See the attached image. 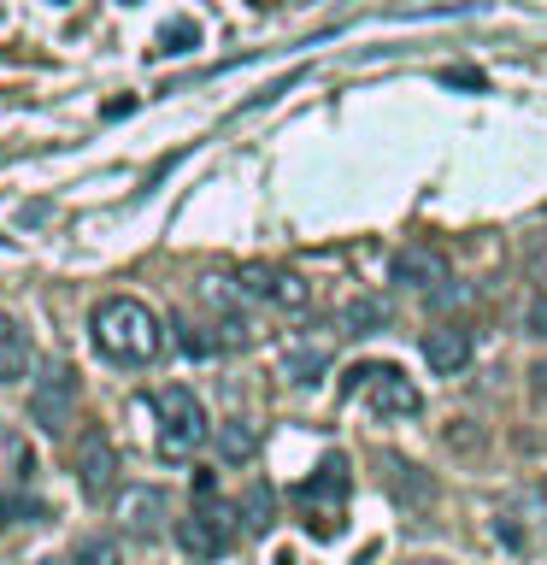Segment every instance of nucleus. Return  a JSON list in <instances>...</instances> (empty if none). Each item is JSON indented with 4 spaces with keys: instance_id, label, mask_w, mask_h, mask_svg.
Masks as SVG:
<instances>
[{
    "instance_id": "f257e3e1",
    "label": "nucleus",
    "mask_w": 547,
    "mask_h": 565,
    "mask_svg": "<svg viewBox=\"0 0 547 565\" xmlns=\"http://www.w3.org/2000/svg\"><path fill=\"white\" fill-rule=\"evenodd\" d=\"M88 342L100 348V360L112 365H148L165 348V330H159V312L136 295H106L88 312Z\"/></svg>"
},
{
    "instance_id": "f03ea898",
    "label": "nucleus",
    "mask_w": 547,
    "mask_h": 565,
    "mask_svg": "<svg viewBox=\"0 0 547 565\" xmlns=\"http://www.w3.org/2000/svg\"><path fill=\"white\" fill-rule=\"evenodd\" d=\"M236 536H242V507L212 501V494H194V507L176 519V547L189 559H218L236 547Z\"/></svg>"
},
{
    "instance_id": "7ed1b4c3",
    "label": "nucleus",
    "mask_w": 547,
    "mask_h": 565,
    "mask_svg": "<svg viewBox=\"0 0 547 565\" xmlns=\"http://www.w3.org/2000/svg\"><path fill=\"white\" fill-rule=\"evenodd\" d=\"M153 406H159V454L165 459H189L212 436V418H206V406H201L194 388L171 383V388H159Z\"/></svg>"
},
{
    "instance_id": "20e7f679",
    "label": "nucleus",
    "mask_w": 547,
    "mask_h": 565,
    "mask_svg": "<svg viewBox=\"0 0 547 565\" xmlns=\"http://www.w3.org/2000/svg\"><path fill=\"white\" fill-rule=\"evenodd\" d=\"M342 388H347V395H360V388H365V406L377 418H418L423 413L418 383L406 377L400 365H353Z\"/></svg>"
},
{
    "instance_id": "39448f33",
    "label": "nucleus",
    "mask_w": 547,
    "mask_h": 565,
    "mask_svg": "<svg viewBox=\"0 0 547 565\" xmlns=\"http://www.w3.org/2000/svg\"><path fill=\"white\" fill-rule=\"evenodd\" d=\"M71 413H77V371H71L65 360H47L42 377L30 383V418L42 424L47 436H65Z\"/></svg>"
},
{
    "instance_id": "423d86ee",
    "label": "nucleus",
    "mask_w": 547,
    "mask_h": 565,
    "mask_svg": "<svg viewBox=\"0 0 547 565\" xmlns=\"http://www.w3.org/2000/svg\"><path fill=\"white\" fill-rule=\"evenodd\" d=\"M300 501H307V524L318 519V536H335V530H342V501H347V459L330 454L324 466L307 477Z\"/></svg>"
},
{
    "instance_id": "0eeeda50",
    "label": "nucleus",
    "mask_w": 547,
    "mask_h": 565,
    "mask_svg": "<svg viewBox=\"0 0 547 565\" xmlns=\"http://www.w3.org/2000/svg\"><path fill=\"white\" fill-rule=\"evenodd\" d=\"M242 295L265 300V307H282V312H307L312 307V282L282 271V265H242Z\"/></svg>"
},
{
    "instance_id": "6e6552de",
    "label": "nucleus",
    "mask_w": 547,
    "mask_h": 565,
    "mask_svg": "<svg viewBox=\"0 0 547 565\" xmlns=\"http://www.w3.org/2000/svg\"><path fill=\"white\" fill-rule=\"evenodd\" d=\"M77 489L88 494V501H106V494L118 489V448L106 430H88L77 441Z\"/></svg>"
},
{
    "instance_id": "1a4fd4ad",
    "label": "nucleus",
    "mask_w": 547,
    "mask_h": 565,
    "mask_svg": "<svg viewBox=\"0 0 547 565\" xmlns=\"http://www.w3.org/2000/svg\"><path fill=\"white\" fill-rule=\"evenodd\" d=\"M395 282H406V289H418V295H436L441 282H453V265L441 259L436 247L412 242V247H400V254H395Z\"/></svg>"
},
{
    "instance_id": "9d476101",
    "label": "nucleus",
    "mask_w": 547,
    "mask_h": 565,
    "mask_svg": "<svg viewBox=\"0 0 547 565\" xmlns=\"http://www.w3.org/2000/svg\"><path fill=\"white\" fill-rule=\"evenodd\" d=\"M118 519H124V530H130L136 542H153L159 530H165V519H171V501L159 489H124Z\"/></svg>"
},
{
    "instance_id": "9b49d317",
    "label": "nucleus",
    "mask_w": 547,
    "mask_h": 565,
    "mask_svg": "<svg viewBox=\"0 0 547 565\" xmlns=\"http://www.w3.org/2000/svg\"><path fill=\"white\" fill-rule=\"evenodd\" d=\"M423 365H430L436 377L465 371V365H471V330H465V324H436V330H423Z\"/></svg>"
},
{
    "instance_id": "f8f14e48",
    "label": "nucleus",
    "mask_w": 547,
    "mask_h": 565,
    "mask_svg": "<svg viewBox=\"0 0 547 565\" xmlns=\"http://www.w3.org/2000/svg\"><path fill=\"white\" fill-rule=\"evenodd\" d=\"M30 330L18 324V318L0 312V383H24L30 377Z\"/></svg>"
},
{
    "instance_id": "ddd939ff",
    "label": "nucleus",
    "mask_w": 547,
    "mask_h": 565,
    "mask_svg": "<svg viewBox=\"0 0 547 565\" xmlns=\"http://www.w3.org/2000/svg\"><path fill=\"white\" fill-rule=\"evenodd\" d=\"M259 454V430L247 418H224L218 424V459H229V466H247V459Z\"/></svg>"
},
{
    "instance_id": "4468645a",
    "label": "nucleus",
    "mask_w": 547,
    "mask_h": 565,
    "mask_svg": "<svg viewBox=\"0 0 547 565\" xmlns=\"http://www.w3.org/2000/svg\"><path fill=\"white\" fill-rule=\"evenodd\" d=\"M35 471V454H30V441L12 430V424H0V483H18V477H30Z\"/></svg>"
},
{
    "instance_id": "2eb2a0df",
    "label": "nucleus",
    "mask_w": 547,
    "mask_h": 565,
    "mask_svg": "<svg viewBox=\"0 0 547 565\" xmlns=\"http://www.w3.org/2000/svg\"><path fill=\"white\" fill-rule=\"evenodd\" d=\"M324 371H330V353L324 348H294L289 353V360H282V377H289V383H318V377H324Z\"/></svg>"
},
{
    "instance_id": "dca6fc26",
    "label": "nucleus",
    "mask_w": 547,
    "mask_h": 565,
    "mask_svg": "<svg viewBox=\"0 0 547 565\" xmlns=\"http://www.w3.org/2000/svg\"><path fill=\"white\" fill-rule=\"evenodd\" d=\"M342 324L347 330H383L388 324V307H383V300H347V312H342Z\"/></svg>"
},
{
    "instance_id": "f3484780",
    "label": "nucleus",
    "mask_w": 547,
    "mask_h": 565,
    "mask_svg": "<svg viewBox=\"0 0 547 565\" xmlns=\"http://www.w3.org/2000/svg\"><path fill=\"white\" fill-rule=\"evenodd\" d=\"M65 565H124V554H118V542H112V536H95V542L71 547V559H65Z\"/></svg>"
},
{
    "instance_id": "a211bd4d",
    "label": "nucleus",
    "mask_w": 547,
    "mask_h": 565,
    "mask_svg": "<svg viewBox=\"0 0 547 565\" xmlns=\"http://www.w3.org/2000/svg\"><path fill=\"white\" fill-rule=\"evenodd\" d=\"M242 530H271V489H247V501H242Z\"/></svg>"
},
{
    "instance_id": "6ab92c4d",
    "label": "nucleus",
    "mask_w": 547,
    "mask_h": 565,
    "mask_svg": "<svg viewBox=\"0 0 547 565\" xmlns=\"http://www.w3.org/2000/svg\"><path fill=\"white\" fill-rule=\"evenodd\" d=\"M194 42H201V24H194V18H176V24H165V35H159V53H189Z\"/></svg>"
},
{
    "instance_id": "aec40b11",
    "label": "nucleus",
    "mask_w": 547,
    "mask_h": 565,
    "mask_svg": "<svg viewBox=\"0 0 547 565\" xmlns=\"http://www.w3.org/2000/svg\"><path fill=\"white\" fill-rule=\"evenodd\" d=\"M524 330L536 335V342H547V295H536V300L524 307Z\"/></svg>"
},
{
    "instance_id": "412c9836",
    "label": "nucleus",
    "mask_w": 547,
    "mask_h": 565,
    "mask_svg": "<svg viewBox=\"0 0 547 565\" xmlns=\"http://www.w3.org/2000/svg\"><path fill=\"white\" fill-rule=\"evenodd\" d=\"M448 88H483V71H448Z\"/></svg>"
},
{
    "instance_id": "4be33fe9",
    "label": "nucleus",
    "mask_w": 547,
    "mask_h": 565,
    "mask_svg": "<svg viewBox=\"0 0 547 565\" xmlns=\"http://www.w3.org/2000/svg\"><path fill=\"white\" fill-rule=\"evenodd\" d=\"M529 259H536V265H547V242H536V254H529Z\"/></svg>"
},
{
    "instance_id": "5701e85b",
    "label": "nucleus",
    "mask_w": 547,
    "mask_h": 565,
    "mask_svg": "<svg viewBox=\"0 0 547 565\" xmlns=\"http://www.w3.org/2000/svg\"><path fill=\"white\" fill-rule=\"evenodd\" d=\"M254 7H294V0H254Z\"/></svg>"
}]
</instances>
